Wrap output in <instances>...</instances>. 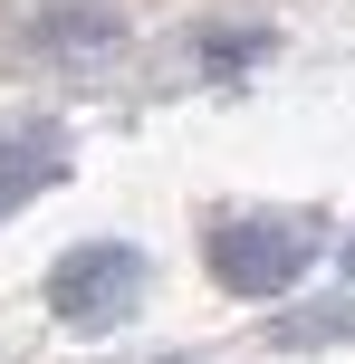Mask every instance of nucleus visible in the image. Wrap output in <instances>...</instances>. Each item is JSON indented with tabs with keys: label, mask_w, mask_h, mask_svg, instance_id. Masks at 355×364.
Wrapping results in <instances>:
<instances>
[{
	"label": "nucleus",
	"mask_w": 355,
	"mask_h": 364,
	"mask_svg": "<svg viewBox=\"0 0 355 364\" xmlns=\"http://www.w3.org/2000/svg\"><path fill=\"white\" fill-rule=\"evenodd\" d=\"M317 240H327L317 211H221L202 230V269L231 297H288L317 259Z\"/></svg>",
	"instance_id": "nucleus-1"
},
{
	"label": "nucleus",
	"mask_w": 355,
	"mask_h": 364,
	"mask_svg": "<svg viewBox=\"0 0 355 364\" xmlns=\"http://www.w3.org/2000/svg\"><path fill=\"white\" fill-rule=\"evenodd\" d=\"M134 307H144V250L134 240H77L48 269V316L68 336H115Z\"/></svg>",
	"instance_id": "nucleus-2"
},
{
	"label": "nucleus",
	"mask_w": 355,
	"mask_h": 364,
	"mask_svg": "<svg viewBox=\"0 0 355 364\" xmlns=\"http://www.w3.org/2000/svg\"><path fill=\"white\" fill-rule=\"evenodd\" d=\"M58 182H68V134H58L48 115L0 125V220H19L38 192H58Z\"/></svg>",
	"instance_id": "nucleus-3"
},
{
	"label": "nucleus",
	"mask_w": 355,
	"mask_h": 364,
	"mask_svg": "<svg viewBox=\"0 0 355 364\" xmlns=\"http://www.w3.org/2000/svg\"><path fill=\"white\" fill-rule=\"evenodd\" d=\"M337 336H355V307L346 297H327V307H298L269 326V346H337Z\"/></svg>",
	"instance_id": "nucleus-4"
},
{
	"label": "nucleus",
	"mask_w": 355,
	"mask_h": 364,
	"mask_svg": "<svg viewBox=\"0 0 355 364\" xmlns=\"http://www.w3.org/2000/svg\"><path fill=\"white\" fill-rule=\"evenodd\" d=\"M346 278H355V230H346Z\"/></svg>",
	"instance_id": "nucleus-5"
},
{
	"label": "nucleus",
	"mask_w": 355,
	"mask_h": 364,
	"mask_svg": "<svg viewBox=\"0 0 355 364\" xmlns=\"http://www.w3.org/2000/svg\"><path fill=\"white\" fill-rule=\"evenodd\" d=\"M164 364H183V355H164Z\"/></svg>",
	"instance_id": "nucleus-6"
}]
</instances>
